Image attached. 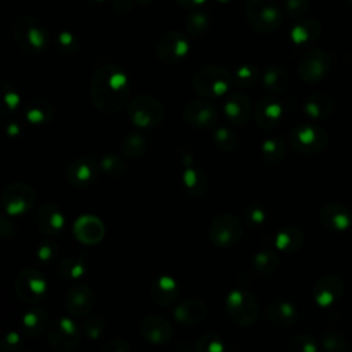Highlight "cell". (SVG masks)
I'll use <instances>...</instances> for the list:
<instances>
[{"instance_id": "6da1fadb", "label": "cell", "mask_w": 352, "mask_h": 352, "mask_svg": "<svg viewBox=\"0 0 352 352\" xmlns=\"http://www.w3.org/2000/svg\"><path fill=\"white\" fill-rule=\"evenodd\" d=\"M94 106L102 113H116L124 107L129 95V78L117 65L96 67L89 89Z\"/></svg>"}, {"instance_id": "7a4b0ae2", "label": "cell", "mask_w": 352, "mask_h": 352, "mask_svg": "<svg viewBox=\"0 0 352 352\" xmlns=\"http://www.w3.org/2000/svg\"><path fill=\"white\" fill-rule=\"evenodd\" d=\"M234 82L232 74L221 65H205L192 77L194 91L208 99L226 96Z\"/></svg>"}, {"instance_id": "3957f363", "label": "cell", "mask_w": 352, "mask_h": 352, "mask_svg": "<svg viewBox=\"0 0 352 352\" xmlns=\"http://www.w3.org/2000/svg\"><path fill=\"white\" fill-rule=\"evenodd\" d=\"M14 38L18 47L30 55H37L48 47L50 34L45 26L30 15H22L14 22Z\"/></svg>"}, {"instance_id": "277c9868", "label": "cell", "mask_w": 352, "mask_h": 352, "mask_svg": "<svg viewBox=\"0 0 352 352\" xmlns=\"http://www.w3.org/2000/svg\"><path fill=\"white\" fill-rule=\"evenodd\" d=\"M128 117L133 125L142 129H153L161 125L165 110L160 100L151 95H138L128 104Z\"/></svg>"}, {"instance_id": "5b68a950", "label": "cell", "mask_w": 352, "mask_h": 352, "mask_svg": "<svg viewBox=\"0 0 352 352\" xmlns=\"http://www.w3.org/2000/svg\"><path fill=\"white\" fill-rule=\"evenodd\" d=\"M226 311L231 320L241 327H249L256 323L258 318V302L248 290L234 289L224 301Z\"/></svg>"}, {"instance_id": "8992f818", "label": "cell", "mask_w": 352, "mask_h": 352, "mask_svg": "<svg viewBox=\"0 0 352 352\" xmlns=\"http://www.w3.org/2000/svg\"><path fill=\"white\" fill-rule=\"evenodd\" d=\"M245 12L249 25L258 33H272L282 23V12L272 0H248Z\"/></svg>"}, {"instance_id": "52a82bcc", "label": "cell", "mask_w": 352, "mask_h": 352, "mask_svg": "<svg viewBox=\"0 0 352 352\" xmlns=\"http://www.w3.org/2000/svg\"><path fill=\"white\" fill-rule=\"evenodd\" d=\"M208 236L210 242L217 248H232L243 236L242 220L234 213L217 214L209 224Z\"/></svg>"}, {"instance_id": "ba28073f", "label": "cell", "mask_w": 352, "mask_h": 352, "mask_svg": "<svg viewBox=\"0 0 352 352\" xmlns=\"http://www.w3.org/2000/svg\"><path fill=\"white\" fill-rule=\"evenodd\" d=\"M329 142L327 131L314 122H301L289 132V143L301 154H315L322 151Z\"/></svg>"}, {"instance_id": "9c48e42d", "label": "cell", "mask_w": 352, "mask_h": 352, "mask_svg": "<svg viewBox=\"0 0 352 352\" xmlns=\"http://www.w3.org/2000/svg\"><path fill=\"white\" fill-rule=\"evenodd\" d=\"M36 190L25 182H11L1 192V206L8 216L29 212L36 204Z\"/></svg>"}, {"instance_id": "30bf717a", "label": "cell", "mask_w": 352, "mask_h": 352, "mask_svg": "<svg viewBox=\"0 0 352 352\" xmlns=\"http://www.w3.org/2000/svg\"><path fill=\"white\" fill-rule=\"evenodd\" d=\"M177 158L183 169L182 180H183L184 190L192 198L202 197L206 192L209 186L206 173L199 166L195 165L194 155L188 147L182 146L177 151Z\"/></svg>"}, {"instance_id": "8fae6325", "label": "cell", "mask_w": 352, "mask_h": 352, "mask_svg": "<svg viewBox=\"0 0 352 352\" xmlns=\"http://www.w3.org/2000/svg\"><path fill=\"white\" fill-rule=\"evenodd\" d=\"M16 297L26 304H38L47 294L45 276L33 267H26L15 279Z\"/></svg>"}, {"instance_id": "7c38bea8", "label": "cell", "mask_w": 352, "mask_h": 352, "mask_svg": "<svg viewBox=\"0 0 352 352\" xmlns=\"http://www.w3.org/2000/svg\"><path fill=\"white\" fill-rule=\"evenodd\" d=\"M81 330L78 324L66 316L55 319L47 331V340L50 345L59 352L73 351L80 342Z\"/></svg>"}, {"instance_id": "4fadbf2b", "label": "cell", "mask_w": 352, "mask_h": 352, "mask_svg": "<svg viewBox=\"0 0 352 352\" xmlns=\"http://www.w3.org/2000/svg\"><path fill=\"white\" fill-rule=\"evenodd\" d=\"M190 51L188 38L179 30H169L155 44V54L164 63L172 65L187 56Z\"/></svg>"}, {"instance_id": "5bb4252c", "label": "cell", "mask_w": 352, "mask_h": 352, "mask_svg": "<svg viewBox=\"0 0 352 352\" xmlns=\"http://www.w3.org/2000/svg\"><path fill=\"white\" fill-rule=\"evenodd\" d=\"M217 118L219 113L208 98L191 99L183 109V120L194 128L209 129L216 125Z\"/></svg>"}, {"instance_id": "9a60e30c", "label": "cell", "mask_w": 352, "mask_h": 352, "mask_svg": "<svg viewBox=\"0 0 352 352\" xmlns=\"http://www.w3.org/2000/svg\"><path fill=\"white\" fill-rule=\"evenodd\" d=\"M330 56L323 50L308 51L298 62L297 72L301 80L307 82H318L327 74L330 69Z\"/></svg>"}, {"instance_id": "2e32d148", "label": "cell", "mask_w": 352, "mask_h": 352, "mask_svg": "<svg viewBox=\"0 0 352 352\" xmlns=\"http://www.w3.org/2000/svg\"><path fill=\"white\" fill-rule=\"evenodd\" d=\"M99 170L100 164L95 158L78 157L67 165L66 179L76 188H87L96 182Z\"/></svg>"}, {"instance_id": "e0dca14e", "label": "cell", "mask_w": 352, "mask_h": 352, "mask_svg": "<svg viewBox=\"0 0 352 352\" xmlns=\"http://www.w3.org/2000/svg\"><path fill=\"white\" fill-rule=\"evenodd\" d=\"M344 293L342 280L333 274L320 276L312 289V298L320 308H331L336 305Z\"/></svg>"}, {"instance_id": "ac0fdd59", "label": "cell", "mask_w": 352, "mask_h": 352, "mask_svg": "<svg viewBox=\"0 0 352 352\" xmlns=\"http://www.w3.org/2000/svg\"><path fill=\"white\" fill-rule=\"evenodd\" d=\"M223 111L231 125L242 126L252 114L250 98L242 91H230L224 96Z\"/></svg>"}, {"instance_id": "d6986e66", "label": "cell", "mask_w": 352, "mask_h": 352, "mask_svg": "<svg viewBox=\"0 0 352 352\" xmlns=\"http://www.w3.org/2000/svg\"><path fill=\"white\" fill-rule=\"evenodd\" d=\"M94 304L95 293L85 283L70 286L65 294V308L73 316H84L89 314Z\"/></svg>"}, {"instance_id": "ffe728a7", "label": "cell", "mask_w": 352, "mask_h": 352, "mask_svg": "<svg viewBox=\"0 0 352 352\" xmlns=\"http://www.w3.org/2000/svg\"><path fill=\"white\" fill-rule=\"evenodd\" d=\"M142 337L153 345H164L172 340V324L160 315H148L140 322Z\"/></svg>"}, {"instance_id": "44dd1931", "label": "cell", "mask_w": 352, "mask_h": 352, "mask_svg": "<svg viewBox=\"0 0 352 352\" xmlns=\"http://www.w3.org/2000/svg\"><path fill=\"white\" fill-rule=\"evenodd\" d=\"M254 121L263 129H272L278 126L285 116L283 104L279 99L272 96L261 98L254 107Z\"/></svg>"}, {"instance_id": "7402d4cb", "label": "cell", "mask_w": 352, "mask_h": 352, "mask_svg": "<svg viewBox=\"0 0 352 352\" xmlns=\"http://www.w3.org/2000/svg\"><path fill=\"white\" fill-rule=\"evenodd\" d=\"M104 224L94 214H81L73 224L74 236L85 245H96L104 238Z\"/></svg>"}, {"instance_id": "603a6c76", "label": "cell", "mask_w": 352, "mask_h": 352, "mask_svg": "<svg viewBox=\"0 0 352 352\" xmlns=\"http://www.w3.org/2000/svg\"><path fill=\"white\" fill-rule=\"evenodd\" d=\"M36 223L38 230L50 236L59 235L65 228V213L62 209L52 202H47L40 206L36 214Z\"/></svg>"}, {"instance_id": "cb8c5ba5", "label": "cell", "mask_w": 352, "mask_h": 352, "mask_svg": "<svg viewBox=\"0 0 352 352\" xmlns=\"http://www.w3.org/2000/svg\"><path fill=\"white\" fill-rule=\"evenodd\" d=\"M206 315L208 307L198 297H188L180 301L173 309V318L176 319V322L187 326H195L204 322Z\"/></svg>"}, {"instance_id": "d4e9b609", "label": "cell", "mask_w": 352, "mask_h": 352, "mask_svg": "<svg viewBox=\"0 0 352 352\" xmlns=\"http://www.w3.org/2000/svg\"><path fill=\"white\" fill-rule=\"evenodd\" d=\"M180 290L175 278L170 275H160L157 276L150 286V297L151 300L162 307L173 304L179 298Z\"/></svg>"}, {"instance_id": "484cf974", "label": "cell", "mask_w": 352, "mask_h": 352, "mask_svg": "<svg viewBox=\"0 0 352 352\" xmlns=\"http://www.w3.org/2000/svg\"><path fill=\"white\" fill-rule=\"evenodd\" d=\"M320 221L326 228H329L331 231L344 232L351 227L352 216L346 206H344L341 204L331 202L322 208Z\"/></svg>"}, {"instance_id": "4316f807", "label": "cell", "mask_w": 352, "mask_h": 352, "mask_svg": "<svg viewBox=\"0 0 352 352\" xmlns=\"http://www.w3.org/2000/svg\"><path fill=\"white\" fill-rule=\"evenodd\" d=\"M267 318L278 327H289L297 322L298 311L290 301L275 298L267 307Z\"/></svg>"}, {"instance_id": "83f0119b", "label": "cell", "mask_w": 352, "mask_h": 352, "mask_svg": "<svg viewBox=\"0 0 352 352\" xmlns=\"http://www.w3.org/2000/svg\"><path fill=\"white\" fill-rule=\"evenodd\" d=\"M23 117L33 125L50 124L55 117V109L47 99H33L23 107Z\"/></svg>"}, {"instance_id": "f1b7e54d", "label": "cell", "mask_w": 352, "mask_h": 352, "mask_svg": "<svg viewBox=\"0 0 352 352\" xmlns=\"http://www.w3.org/2000/svg\"><path fill=\"white\" fill-rule=\"evenodd\" d=\"M48 326V314L41 307H32L26 309L21 318L22 333L28 337H37L44 333Z\"/></svg>"}, {"instance_id": "f546056e", "label": "cell", "mask_w": 352, "mask_h": 352, "mask_svg": "<svg viewBox=\"0 0 352 352\" xmlns=\"http://www.w3.org/2000/svg\"><path fill=\"white\" fill-rule=\"evenodd\" d=\"M334 109V102L333 99L326 95V94H312L309 95L302 104V110L304 114L309 118V120H323L326 117H329L331 114Z\"/></svg>"}, {"instance_id": "4dcf8cb0", "label": "cell", "mask_w": 352, "mask_h": 352, "mask_svg": "<svg viewBox=\"0 0 352 352\" xmlns=\"http://www.w3.org/2000/svg\"><path fill=\"white\" fill-rule=\"evenodd\" d=\"M304 232L294 226H287L279 230L275 235V246L279 252L286 254L297 253L304 245Z\"/></svg>"}, {"instance_id": "1f68e13d", "label": "cell", "mask_w": 352, "mask_h": 352, "mask_svg": "<svg viewBox=\"0 0 352 352\" xmlns=\"http://www.w3.org/2000/svg\"><path fill=\"white\" fill-rule=\"evenodd\" d=\"M289 73L279 65H270L261 74L263 87L272 94H282L289 88Z\"/></svg>"}, {"instance_id": "d6a6232c", "label": "cell", "mask_w": 352, "mask_h": 352, "mask_svg": "<svg viewBox=\"0 0 352 352\" xmlns=\"http://www.w3.org/2000/svg\"><path fill=\"white\" fill-rule=\"evenodd\" d=\"M320 34V25L312 18L297 22L290 30V38L296 45H305L315 41Z\"/></svg>"}, {"instance_id": "836d02e7", "label": "cell", "mask_w": 352, "mask_h": 352, "mask_svg": "<svg viewBox=\"0 0 352 352\" xmlns=\"http://www.w3.org/2000/svg\"><path fill=\"white\" fill-rule=\"evenodd\" d=\"M120 148H121V153L124 154V157H126L128 160H132V161H138L146 154L147 140L140 132L131 131L122 136Z\"/></svg>"}, {"instance_id": "e575fe53", "label": "cell", "mask_w": 352, "mask_h": 352, "mask_svg": "<svg viewBox=\"0 0 352 352\" xmlns=\"http://www.w3.org/2000/svg\"><path fill=\"white\" fill-rule=\"evenodd\" d=\"M260 151L263 158L270 164H276L282 161L287 151L286 139L280 135H272L263 140L260 146Z\"/></svg>"}, {"instance_id": "d590c367", "label": "cell", "mask_w": 352, "mask_h": 352, "mask_svg": "<svg viewBox=\"0 0 352 352\" xmlns=\"http://www.w3.org/2000/svg\"><path fill=\"white\" fill-rule=\"evenodd\" d=\"M21 94L8 81H0V114L12 116L21 107Z\"/></svg>"}, {"instance_id": "8d00e7d4", "label": "cell", "mask_w": 352, "mask_h": 352, "mask_svg": "<svg viewBox=\"0 0 352 352\" xmlns=\"http://www.w3.org/2000/svg\"><path fill=\"white\" fill-rule=\"evenodd\" d=\"M88 271L85 257H66L58 264L59 275L66 280H77Z\"/></svg>"}, {"instance_id": "74e56055", "label": "cell", "mask_w": 352, "mask_h": 352, "mask_svg": "<svg viewBox=\"0 0 352 352\" xmlns=\"http://www.w3.org/2000/svg\"><path fill=\"white\" fill-rule=\"evenodd\" d=\"M252 264L257 274L265 276V275H271L278 268L279 257L274 250L264 249V250H258L253 256Z\"/></svg>"}, {"instance_id": "f35d334b", "label": "cell", "mask_w": 352, "mask_h": 352, "mask_svg": "<svg viewBox=\"0 0 352 352\" xmlns=\"http://www.w3.org/2000/svg\"><path fill=\"white\" fill-rule=\"evenodd\" d=\"M213 144L223 153H231L238 146V135L227 125H220L213 132Z\"/></svg>"}, {"instance_id": "ab89813d", "label": "cell", "mask_w": 352, "mask_h": 352, "mask_svg": "<svg viewBox=\"0 0 352 352\" xmlns=\"http://www.w3.org/2000/svg\"><path fill=\"white\" fill-rule=\"evenodd\" d=\"M99 164H100V170L111 179L122 177L126 172L125 161L117 154H104V155H102Z\"/></svg>"}, {"instance_id": "60d3db41", "label": "cell", "mask_w": 352, "mask_h": 352, "mask_svg": "<svg viewBox=\"0 0 352 352\" xmlns=\"http://www.w3.org/2000/svg\"><path fill=\"white\" fill-rule=\"evenodd\" d=\"M319 345L329 352H344L348 349V340L336 330H324L319 336Z\"/></svg>"}, {"instance_id": "b9f144b4", "label": "cell", "mask_w": 352, "mask_h": 352, "mask_svg": "<svg viewBox=\"0 0 352 352\" xmlns=\"http://www.w3.org/2000/svg\"><path fill=\"white\" fill-rule=\"evenodd\" d=\"M258 69L254 65L250 63H243L239 65L238 67H235V70L232 72V78L234 82L241 87V88H249L252 85H254L258 80Z\"/></svg>"}, {"instance_id": "7bdbcfd3", "label": "cell", "mask_w": 352, "mask_h": 352, "mask_svg": "<svg viewBox=\"0 0 352 352\" xmlns=\"http://www.w3.org/2000/svg\"><path fill=\"white\" fill-rule=\"evenodd\" d=\"M226 349L224 340L216 333H205L194 341V352H224Z\"/></svg>"}, {"instance_id": "ee69618b", "label": "cell", "mask_w": 352, "mask_h": 352, "mask_svg": "<svg viewBox=\"0 0 352 352\" xmlns=\"http://www.w3.org/2000/svg\"><path fill=\"white\" fill-rule=\"evenodd\" d=\"M319 341L307 333L292 337L286 345L287 352H318Z\"/></svg>"}, {"instance_id": "f6af8a7d", "label": "cell", "mask_w": 352, "mask_h": 352, "mask_svg": "<svg viewBox=\"0 0 352 352\" xmlns=\"http://www.w3.org/2000/svg\"><path fill=\"white\" fill-rule=\"evenodd\" d=\"M209 25H210L209 16L202 12H192L186 19L187 33L191 37H201L202 34H205L206 30L209 29Z\"/></svg>"}, {"instance_id": "bcb514c9", "label": "cell", "mask_w": 352, "mask_h": 352, "mask_svg": "<svg viewBox=\"0 0 352 352\" xmlns=\"http://www.w3.org/2000/svg\"><path fill=\"white\" fill-rule=\"evenodd\" d=\"M265 219H267L265 209L260 204H256V202L249 204L242 210V221L248 227H258L265 221Z\"/></svg>"}, {"instance_id": "7dc6e473", "label": "cell", "mask_w": 352, "mask_h": 352, "mask_svg": "<svg viewBox=\"0 0 352 352\" xmlns=\"http://www.w3.org/2000/svg\"><path fill=\"white\" fill-rule=\"evenodd\" d=\"M56 47L58 50L65 54V55H73L78 51V47H80V43H78V38L76 34H73L72 32H67V30H62L58 33L56 36Z\"/></svg>"}, {"instance_id": "c3c4849f", "label": "cell", "mask_w": 352, "mask_h": 352, "mask_svg": "<svg viewBox=\"0 0 352 352\" xmlns=\"http://www.w3.org/2000/svg\"><path fill=\"white\" fill-rule=\"evenodd\" d=\"M58 250L59 248L54 241H41L36 248V258L41 264H51L56 258Z\"/></svg>"}, {"instance_id": "681fc988", "label": "cell", "mask_w": 352, "mask_h": 352, "mask_svg": "<svg viewBox=\"0 0 352 352\" xmlns=\"http://www.w3.org/2000/svg\"><path fill=\"white\" fill-rule=\"evenodd\" d=\"M106 331V322L99 316L88 318L82 324V333L87 338L95 341L100 338Z\"/></svg>"}, {"instance_id": "f907efd6", "label": "cell", "mask_w": 352, "mask_h": 352, "mask_svg": "<svg viewBox=\"0 0 352 352\" xmlns=\"http://www.w3.org/2000/svg\"><path fill=\"white\" fill-rule=\"evenodd\" d=\"M23 346V338L19 331H8L0 340V348L6 352H18Z\"/></svg>"}, {"instance_id": "816d5d0a", "label": "cell", "mask_w": 352, "mask_h": 352, "mask_svg": "<svg viewBox=\"0 0 352 352\" xmlns=\"http://www.w3.org/2000/svg\"><path fill=\"white\" fill-rule=\"evenodd\" d=\"M285 8L289 16L300 18L309 10V0H286Z\"/></svg>"}, {"instance_id": "f5cc1de1", "label": "cell", "mask_w": 352, "mask_h": 352, "mask_svg": "<svg viewBox=\"0 0 352 352\" xmlns=\"http://www.w3.org/2000/svg\"><path fill=\"white\" fill-rule=\"evenodd\" d=\"M103 352H129L131 345L124 338H113L102 346Z\"/></svg>"}, {"instance_id": "db71d44e", "label": "cell", "mask_w": 352, "mask_h": 352, "mask_svg": "<svg viewBox=\"0 0 352 352\" xmlns=\"http://www.w3.org/2000/svg\"><path fill=\"white\" fill-rule=\"evenodd\" d=\"M15 226L14 223L8 219V214H1L0 216V235L3 238H11L15 235Z\"/></svg>"}, {"instance_id": "11a10c76", "label": "cell", "mask_w": 352, "mask_h": 352, "mask_svg": "<svg viewBox=\"0 0 352 352\" xmlns=\"http://www.w3.org/2000/svg\"><path fill=\"white\" fill-rule=\"evenodd\" d=\"M22 129H23L22 124H21L19 121H16V120H11V121L6 125V133H7V136H10V138L19 136V135L22 133Z\"/></svg>"}, {"instance_id": "9f6ffc18", "label": "cell", "mask_w": 352, "mask_h": 352, "mask_svg": "<svg viewBox=\"0 0 352 352\" xmlns=\"http://www.w3.org/2000/svg\"><path fill=\"white\" fill-rule=\"evenodd\" d=\"M135 0H114L113 8L117 14H126L132 10V3Z\"/></svg>"}, {"instance_id": "6f0895ef", "label": "cell", "mask_w": 352, "mask_h": 352, "mask_svg": "<svg viewBox=\"0 0 352 352\" xmlns=\"http://www.w3.org/2000/svg\"><path fill=\"white\" fill-rule=\"evenodd\" d=\"M175 3H177L179 6H182L184 8H197L202 4H205L206 0H175Z\"/></svg>"}, {"instance_id": "680465c9", "label": "cell", "mask_w": 352, "mask_h": 352, "mask_svg": "<svg viewBox=\"0 0 352 352\" xmlns=\"http://www.w3.org/2000/svg\"><path fill=\"white\" fill-rule=\"evenodd\" d=\"M153 1L154 0H135V3L139 6H150Z\"/></svg>"}, {"instance_id": "91938a15", "label": "cell", "mask_w": 352, "mask_h": 352, "mask_svg": "<svg viewBox=\"0 0 352 352\" xmlns=\"http://www.w3.org/2000/svg\"><path fill=\"white\" fill-rule=\"evenodd\" d=\"M219 3H223V4H227V3H231V1H234V0H217Z\"/></svg>"}, {"instance_id": "94428289", "label": "cell", "mask_w": 352, "mask_h": 352, "mask_svg": "<svg viewBox=\"0 0 352 352\" xmlns=\"http://www.w3.org/2000/svg\"><path fill=\"white\" fill-rule=\"evenodd\" d=\"M96 1H106V0H96Z\"/></svg>"}]
</instances>
